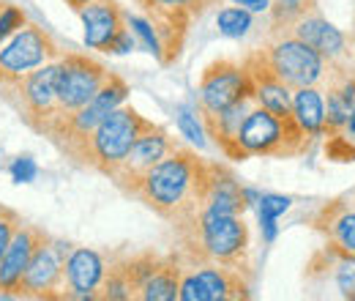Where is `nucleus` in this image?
Returning <instances> with one entry per match:
<instances>
[{"instance_id":"nucleus-1","label":"nucleus","mask_w":355,"mask_h":301,"mask_svg":"<svg viewBox=\"0 0 355 301\" xmlns=\"http://www.w3.org/2000/svg\"><path fill=\"white\" fill-rule=\"evenodd\" d=\"M208 172V159H200L197 151L178 145L159 165L142 172L126 189V195L137 197L142 206H148L170 225H178L205 209Z\"/></svg>"},{"instance_id":"nucleus-2","label":"nucleus","mask_w":355,"mask_h":301,"mask_svg":"<svg viewBox=\"0 0 355 301\" xmlns=\"http://www.w3.org/2000/svg\"><path fill=\"white\" fill-rule=\"evenodd\" d=\"M173 230L180 266H227L249 277V227L243 216L202 209L197 216L173 225Z\"/></svg>"},{"instance_id":"nucleus-3","label":"nucleus","mask_w":355,"mask_h":301,"mask_svg":"<svg viewBox=\"0 0 355 301\" xmlns=\"http://www.w3.org/2000/svg\"><path fill=\"white\" fill-rule=\"evenodd\" d=\"M311 137L301 129L293 113H273L254 104L238 131L241 162L252 156L266 159H293L309 151Z\"/></svg>"},{"instance_id":"nucleus-4","label":"nucleus","mask_w":355,"mask_h":301,"mask_svg":"<svg viewBox=\"0 0 355 301\" xmlns=\"http://www.w3.org/2000/svg\"><path fill=\"white\" fill-rule=\"evenodd\" d=\"M148 124L145 115H139L134 107L121 104L115 107L107 118L98 121V127L90 131L83 143V148L77 151L74 165L85 168V170H96L107 175L112 181V175L123 165L129 148L134 145L137 134Z\"/></svg>"},{"instance_id":"nucleus-5","label":"nucleus","mask_w":355,"mask_h":301,"mask_svg":"<svg viewBox=\"0 0 355 301\" xmlns=\"http://www.w3.org/2000/svg\"><path fill=\"white\" fill-rule=\"evenodd\" d=\"M58 60L33 69L22 80L11 86H0V99L19 115V121L44 137L49 121L55 118L58 107Z\"/></svg>"},{"instance_id":"nucleus-6","label":"nucleus","mask_w":355,"mask_h":301,"mask_svg":"<svg viewBox=\"0 0 355 301\" xmlns=\"http://www.w3.org/2000/svg\"><path fill=\"white\" fill-rule=\"evenodd\" d=\"M270 72L290 88L320 86L325 80V58L309 47L306 42L284 33V36H268V44L260 47Z\"/></svg>"},{"instance_id":"nucleus-7","label":"nucleus","mask_w":355,"mask_h":301,"mask_svg":"<svg viewBox=\"0 0 355 301\" xmlns=\"http://www.w3.org/2000/svg\"><path fill=\"white\" fill-rule=\"evenodd\" d=\"M60 58L58 42L46 33L42 25L28 22L19 28L8 42L0 47V86H11L31 74L33 69Z\"/></svg>"},{"instance_id":"nucleus-8","label":"nucleus","mask_w":355,"mask_h":301,"mask_svg":"<svg viewBox=\"0 0 355 301\" xmlns=\"http://www.w3.org/2000/svg\"><path fill=\"white\" fill-rule=\"evenodd\" d=\"M69 250H71V244L49 236L28 263L14 299H66V255H69Z\"/></svg>"},{"instance_id":"nucleus-9","label":"nucleus","mask_w":355,"mask_h":301,"mask_svg":"<svg viewBox=\"0 0 355 301\" xmlns=\"http://www.w3.org/2000/svg\"><path fill=\"white\" fill-rule=\"evenodd\" d=\"M252 285L243 271L227 266H180L178 301H246Z\"/></svg>"},{"instance_id":"nucleus-10","label":"nucleus","mask_w":355,"mask_h":301,"mask_svg":"<svg viewBox=\"0 0 355 301\" xmlns=\"http://www.w3.org/2000/svg\"><path fill=\"white\" fill-rule=\"evenodd\" d=\"M58 107L63 113L85 107L104 86L110 69L83 52H66L58 58Z\"/></svg>"},{"instance_id":"nucleus-11","label":"nucleus","mask_w":355,"mask_h":301,"mask_svg":"<svg viewBox=\"0 0 355 301\" xmlns=\"http://www.w3.org/2000/svg\"><path fill=\"white\" fill-rule=\"evenodd\" d=\"M197 93H200L197 110H208V113H219L241 99H254L252 77H249L243 60L238 63L230 58H219L205 66Z\"/></svg>"},{"instance_id":"nucleus-12","label":"nucleus","mask_w":355,"mask_h":301,"mask_svg":"<svg viewBox=\"0 0 355 301\" xmlns=\"http://www.w3.org/2000/svg\"><path fill=\"white\" fill-rule=\"evenodd\" d=\"M178 145L180 143H178L175 137H170V131L164 129V127L148 121L142 127V131L137 134V140H134V145L129 148L123 165L112 175V181L126 192L142 172H148L153 165H159L170 151H175Z\"/></svg>"},{"instance_id":"nucleus-13","label":"nucleus","mask_w":355,"mask_h":301,"mask_svg":"<svg viewBox=\"0 0 355 301\" xmlns=\"http://www.w3.org/2000/svg\"><path fill=\"white\" fill-rule=\"evenodd\" d=\"M80 19L85 25V47L107 52V55H110L115 39L129 28L126 8L118 0H90L80 11Z\"/></svg>"},{"instance_id":"nucleus-14","label":"nucleus","mask_w":355,"mask_h":301,"mask_svg":"<svg viewBox=\"0 0 355 301\" xmlns=\"http://www.w3.org/2000/svg\"><path fill=\"white\" fill-rule=\"evenodd\" d=\"M46 238H49V233H44L36 225H19L17 227V233L6 250V258L0 263V296H17V285L25 274L28 263Z\"/></svg>"},{"instance_id":"nucleus-15","label":"nucleus","mask_w":355,"mask_h":301,"mask_svg":"<svg viewBox=\"0 0 355 301\" xmlns=\"http://www.w3.org/2000/svg\"><path fill=\"white\" fill-rule=\"evenodd\" d=\"M107 260L90 247H71L66 255V299H98Z\"/></svg>"},{"instance_id":"nucleus-16","label":"nucleus","mask_w":355,"mask_h":301,"mask_svg":"<svg viewBox=\"0 0 355 301\" xmlns=\"http://www.w3.org/2000/svg\"><path fill=\"white\" fill-rule=\"evenodd\" d=\"M257 101L254 99H241L230 107H224L219 113H208V110H197L200 118H202V127H205V134L214 137L216 148L222 151L227 159L232 162H241V151H238V131H241V124L246 121L249 110L254 107Z\"/></svg>"},{"instance_id":"nucleus-17","label":"nucleus","mask_w":355,"mask_h":301,"mask_svg":"<svg viewBox=\"0 0 355 301\" xmlns=\"http://www.w3.org/2000/svg\"><path fill=\"white\" fill-rule=\"evenodd\" d=\"M243 66L252 77V88H254V101L266 110L273 113H293V90L284 86L266 63L260 49H252L243 58Z\"/></svg>"},{"instance_id":"nucleus-18","label":"nucleus","mask_w":355,"mask_h":301,"mask_svg":"<svg viewBox=\"0 0 355 301\" xmlns=\"http://www.w3.org/2000/svg\"><path fill=\"white\" fill-rule=\"evenodd\" d=\"M287 33L314 47L325 60H342L347 52V36L336 25H331L320 11H311V14H304L301 19H295Z\"/></svg>"},{"instance_id":"nucleus-19","label":"nucleus","mask_w":355,"mask_h":301,"mask_svg":"<svg viewBox=\"0 0 355 301\" xmlns=\"http://www.w3.org/2000/svg\"><path fill=\"white\" fill-rule=\"evenodd\" d=\"M205 209L219 211V214H238L249 209L246 186L235 178V172L224 168L222 162H211L208 172V195H205Z\"/></svg>"},{"instance_id":"nucleus-20","label":"nucleus","mask_w":355,"mask_h":301,"mask_svg":"<svg viewBox=\"0 0 355 301\" xmlns=\"http://www.w3.org/2000/svg\"><path fill=\"white\" fill-rule=\"evenodd\" d=\"M314 227L320 233L328 236L331 244L355 252V209H350L342 200H334L328 206L320 209V214L314 216Z\"/></svg>"},{"instance_id":"nucleus-21","label":"nucleus","mask_w":355,"mask_h":301,"mask_svg":"<svg viewBox=\"0 0 355 301\" xmlns=\"http://www.w3.org/2000/svg\"><path fill=\"white\" fill-rule=\"evenodd\" d=\"M178 285H180V260L173 255H164L162 263L153 268V274L145 279L139 288L137 299L139 301H175Z\"/></svg>"},{"instance_id":"nucleus-22","label":"nucleus","mask_w":355,"mask_h":301,"mask_svg":"<svg viewBox=\"0 0 355 301\" xmlns=\"http://www.w3.org/2000/svg\"><path fill=\"white\" fill-rule=\"evenodd\" d=\"M293 115L301 124V129L309 134L311 140L320 137L325 129V99L317 86L295 88L293 90Z\"/></svg>"},{"instance_id":"nucleus-23","label":"nucleus","mask_w":355,"mask_h":301,"mask_svg":"<svg viewBox=\"0 0 355 301\" xmlns=\"http://www.w3.org/2000/svg\"><path fill=\"white\" fill-rule=\"evenodd\" d=\"M320 255L325 260L322 268L325 271L331 268V277H334L339 293L345 299L355 301V252H347V250H342V247H336V244L328 241ZM325 271H320V277H325Z\"/></svg>"},{"instance_id":"nucleus-24","label":"nucleus","mask_w":355,"mask_h":301,"mask_svg":"<svg viewBox=\"0 0 355 301\" xmlns=\"http://www.w3.org/2000/svg\"><path fill=\"white\" fill-rule=\"evenodd\" d=\"M311 11H320L317 0H270V8H268L270 31H268V36L287 33L295 19H301L304 14H311Z\"/></svg>"},{"instance_id":"nucleus-25","label":"nucleus","mask_w":355,"mask_h":301,"mask_svg":"<svg viewBox=\"0 0 355 301\" xmlns=\"http://www.w3.org/2000/svg\"><path fill=\"white\" fill-rule=\"evenodd\" d=\"M98 299L104 301L129 299V282H126V271H123V258L110 260V266L104 268V279L98 285Z\"/></svg>"},{"instance_id":"nucleus-26","label":"nucleus","mask_w":355,"mask_h":301,"mask_svg":"<svg viewBox=\"0 0 355 301\" xmlns=\"http://www.w3.org/2000/svg\"><path fill=\"white\" fill-rule=\"evenodd\" d=\"M216 28L227 39H241L252 31V11L241 6H227L216 14Z\"/></svg>"},{"instance_id":"nucleus-27","label":"nucleus","mask_w":355,"mask_h":301,"mask_svg":"<svg viewBox=\"0 0 355 301\" xmlns=\"http://www.w3.org/2000/svg\"><path fill=\"white\" fill-rule=\"evenodd\" d=\"M175 118H178V129H180V134L189 140V143H194L197 148H205V127H202V118H200V113L194 115L189 107H178L175 110Z\"/></svg>"},{"instance_id":"nucleus-28","label":"nucleus","mask_w":355,"mask_h":301,"mask_svg":"<svg viewBox=\"0 0 355 301\" xmlns=\"http://www.w3.org/2000/svg\"><path fill=\"white\" fill-rule=\"evenodd\" d=\"M126 22H129V28H132L134 39L142 44V49L150 52V55H156V58L162 60V47H159V39H156L153 25H150L145 17H134V14H129V11H126Z\"/></svg>"},{"instance_id":"nucleus-29","label":"nucleus","mask_w":355,"mask_h":301,"mask_svg":"<svg viewBox=\"0 0 355 301\" xmlns=\"http://www.w3.org/2000/svg\"><path fill=\"white\" fill-rule=\"evenodd\" d=\"M25 25H28V14L19 6L6 3L3 11H0V47L8 42L19 28H25Z\"/></svg>"},{"instance_id":"nucleus-30","label":"nucleus","mask_w":355,"mask_h":301,"mask_svg":"<svg viewBox=\"0 0 355 301\" xmlns=\"http://www.w3.org/2000/svg\"><path fill=\"white\" fill-rule=\"evenodd\" d=\"M325 154L328 159H336V162H355V140H350L345 131L331 134L325 143Z\"/></svg>"},{"instance_id":"nucleus-31","label":"nucleus","mask_w":355,"mask_h":301,"mask_svg":"<svg viewBox=\"0 0 355 301\" xmlns=\"http://www.w3.org/2000/svg\"><path fill=\"white\" fill-rule=\"evenodd\" d=\"M19 225H22L19 214L14 209L3 206V211H0V263L6 258V250H8V244H11V238H14V233H17Z\"/></svg>"},{"instance_id":"nucleus-32","label":"nucleus","mask_w":355,"mask_h":301,"mask_svg":"<svg viewBox=\"0 0 355 301\" xmlns=\"http://www.w3.org/2000/svg\"><path fill=\"white\" fill-rule=\"evenodd\" d=\"M290 203H293V200H290V197H282V195H260L257 209H260V216H273V219H279V216L290 209Z\"/></svg>"},{"instance_id":"nucleus-33","label":"nucleus","mask_w":355,"mask_h":301,"mask_svg":"<svg viewBox=\"0 0 355 301\" xmlns=\"http://www.w3.org/2000/svg\"><path fill=\"white\" fill-rule=\"evenodd\" d=\"M8 172H11V178H14L17 184H31V181L39 175V168H36V162H33L31 156H19V159L11 162Z\"/></svg>"},{"instance_id":"nucleus-34","label":"nucleus","mask_w":355,"mask_h":301,"mask_svg":"<svg viewBox=\"0 0 355 301\" xmlns=\"http://www.w3.org/2000/svg\"><path fill=\"white\" fill-rule=\"evenodd\" d=\"M232 3L246 8V11H252V14H263V11L270 8V0H232Z\"/></svg>"},{"instance_id":"nucleus-35","label":"nucleus","mask_w":355,"mask_h":301,"mask_svg":"<svg viewBox=\"0 0 355 301\" xmlns=\"http://www.w3.org/2000/svg\"><path fill=\"white\" fill-rule=\"evenodd\" d=\"M260 225H263V236H266V244H270L276 238V219L273 216H260Z\"/></svg>"},{"instance_id":"nucleus-36","label":"nucleus","mask_w":355,"mask_h":301,"mask_svg":"<svg viewBox=\"0 0 355 301\" xmlns=\"http://www.w3.org/2000/svg\"><path fill=\"white\" fill-rule=\"evenodd\" d=\"M88 3H90V0H66V6H69L71 11H77V14H80V11H83Z\"/></svg>"},{"instance_id":"nucleus-37","label":"nucleus","mask_w":355,"mask_h":301,"mask_svg":"<svg viewBox=\"0 0 355 301\" xmlns=\"http://www.w3.org/2000/svg\"><path fill=\"white\" fill-rule=\"evenodd\" d=\"M137 6H139V8H142V11H148V8H150V6H153V0H137Z\"/></svg>"},{"instance_id":"nucleus-38","label":"nucleus","mask_w":355,"mask_h":301,"mask_svg":"<svg viewBox=\"0 0 355 301\" xmlns=\"http://www.w3.org/2000/svg\"><path fill=\"white\" fill-rule=\"evenodd\" d=\"M214 3H222V0H202V6L208 8V6H214Z\"/></svg>"},{"instance_id":"nucleus-39","label":"nucleus","mask_w":355,"mask_h":301,"mask_svg":"<svg viewBox=\"0 0 355 301\" xmlns=\"http://www.w3.org/2000/svg\"><path fill=\"white\" fill-rule=\"evenodd\" d=\"M3 6H6V0H0V11H3Z\"/></svg>"},{"instance_id":"nucleus-40","label":"nucleus","mask_w":355,"mask_h":301,"mask_svg":"<svg viewBox=\"0 0 355 301\" xmlns=\"http://www.w3.org/2000/svg\"><path fill=\"white\" fill-rule=\"evenodd\" d=\"M0 211H3V203H0Z\"/></svg>"}]
</instances>
